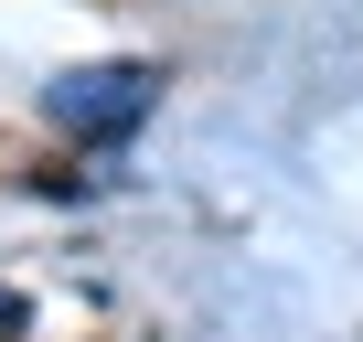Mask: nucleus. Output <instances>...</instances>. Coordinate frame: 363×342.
Listing matches in <instances>:
<instances>
[{"mask_svg":"<svg viewBox=\"0 0 363 342\" xmlns=\"http://www.w3.org/2000/svg\"><path fill=\"white\" fill-rule=\"evenodd\" d=\"M150 107H160V65H75V75L43 86V118H54L65 139H86V150L128 139Z\"/></svg>","mask_w":363,"mask_h":342,"instance_id":"1","label":"nucleus"},{"mask_svg":"<svg viewBox=\"0 0 363 342\" xmlns=\"http://www.w3.org/2000/svg\"><path fill=\"white\" fill-rule=\"evenodd\" d=\"M0 331H22V289H0Z\"/></svg>","mask_w":363,"mask_h":342,"instance_id":"2","label":"nucleus"}]
</instances>
